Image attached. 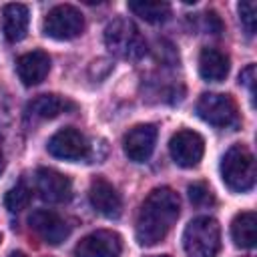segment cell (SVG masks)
Wrapping results in <instances>:
<instances>
[{
	"label": "cell",
	"instance_id": "cell-1",
	"mask_svg": "<svg viewBox=\"0 0 257 257\" xmlns=\"http://www.w3.org/2000/svg\"><path fill=\"white\" fill-rule=\"evenodd\" d=\"M179 209H181L179 195L171 187L153 189L143 201L137 215L135 237L139 245L153 247L161 243L167 237V233L173 229L179 217Z\"/></svg>",
	"mask_w": 257,
	"mask_h": 257
},
{
	"label": "cell",
	"instance_id": "cell-2",
	"mask_svg": "<svg viewBox=\"0 0 257 257\" xmlns=\"http://www.w3.org/2000/svg\"><path fill=\"white\" fill-rule=\"evenodd\" d=\"M255 157L245 145H233L221 159V179L223 183L235 191L245 193L255 187Z\"/></svg>",
	"mask_w": 257,
	"mask_h": 257
},
{
	"label": "cell",
	"instance_id": "cell-3",
	"mask_svg": "<svg viewBox=\"0 0 257 257\" xmlns=\"http://www.w3.org/2000/svg\"><path fill=\"white\" fill-rule=\"evenodd\" d=\"M183 249L189 257H217L221 249V227L213 217H197L183 231Z\"/></svg>",
	"mask_w": 257,
	"mask_h": 257
},
{
	"label": "cell",
	"instance_id": "cell-4",
	"mask_svg": "<svg viewBox=\"0 0 257 257\" xmlns=\"http://www.w3.org/2000/svg\"><path fill=\"white\" fill-rule=\"evenodd\" d=\"M106 48L124 60H139L147 54V42L139 28L128 18H114L104 28Z\"/></svg>",
	"mask_w": 257,
	"mask_h": 257
},
{
	"label": "cell",
	"instance_id": "cell-5",
	"mask_svg": "<svg viewBox=\"0 0 257 257\" xmlns=\"http://www.w3.org/2000/svg\"><path fill=\"white\" fill-rule=\"evenodd\" d=\"M197 114L217 128H235L239 124V108L235 100L221 92H203L197 100Z\"/></svg>",
	"mask_w": 257,
	"mask_h": 257
},
{
	"label": "cell",
	"instance_id": "cell-6",
	"mask_svg": "<svg viewBox=\"0 0 257 257\" xmlns=\"http://www.w3.org/2000/svg\"><path fill=\"white\" fill-rule=\"evenodd\" d=\"M42 30L48 38L54 40H72L84 30V16L72 4L54 6L42 20Z\"/></svg>",
	"mask_w": 257,
	"mask_h": 257
},
{
	"label": "cell",
	"instance_id": "cell-7",
	"mask_svg": "<svg viewBox=\"0 0 257 257\" xmlns=\"http://www.w3.org/2000/svg\"><path fill=\"white\" fill-rule=\"evenodd\" d=\"M169 153L173 161L183 169H193L199 165L205 153V141L199 133L183 128L177 131L169 141Z\"/></svg>",
	"mask_w": 257,
	"mask_h": 257
},
{
	"label": "cell",
	"instance_id": "cell-8",
	"mask_svg": "<svg viewBox=\"0 0 257 257\" xmlns=\"http://www.w3.org/2000/svg\"><path fill=\"white\" fill-rule=\"evenodd\" d=\"M122 251V237L116 231L98 229L82 237L74 247V257H118Z\"/></svg>",
	"mask_w": 257,
	"mask_h": 257
},
{
	"label": "cell",
	"instance_id": "cell-9",
	"mask_svg": "<svg viewBox=\"0 0 257 257\" xmlns=\"http://www.w3.org/2000/svg\"><path fill=\"white\" fill-rule=\"evenodd\" d=\"M48 153L56 159H62V161H82L88 157V141L86 137L72 128V126H66V128H60L58 133H54L46 145Z\"/></svg>",
	"mask_w": 257,
	"mask_h": 257
},
{
	"label": "cell",
	"instance_id": "cell-10",
	"mask_svg": "<svg viewBox=\"0 0 257 257\" xmlns=\"http://www.w3.org/2000/svg\"><path fill=\"white\" fill-rule=\"evenodd\" d=\"M28 223H30V229L48 245H60L70 235L68 223L50 209L32 211V215L28 217Z\"/></svg>",
	"mask_w": 257,
	"mask_h": 257
},
{
	"label": "cell",
	"instance_id": "cell-11",
	"mask_svg": "<svg viewBox=\"0 0 257 257\" xmlns=\"http://www.w3.org/2000/svg\"><path fill=\"white\" fill-rule=\"evenodd\" d=\"M157 137H159V131L155 124H137L133 126L124 139H122V149H124V155L133 161V163H145L149 161V157L153 155L155 151V145H157Z\"/></svg>",
	"mask_w": 257,
	"mask_h": 257
},
{
	"label": "cell",
	"instance_id": "cell-12",
	"mask_svg": "<svg viewBox=\"0 0 257 257\" xmlns=\"http://www.w3.org/2000/svg\"><path fill=\"white\" fill-rule=\"evenodd\" d=\"M88 201L94 207V211L106 219H118L122 213V199L118 191L102 177L92 179L88 187Z\"/></svg>",
	"mask_w": 257,
	"mask_h": 257
},
{
	"label": "cell",
	"instance_id": "cell-13",
	"mask_svg": "<svg viewBox=\"0 0 257 257\" xmlns=\"http://www.w3.org/2000/svg\"><path fill=\"white\" fill-rule=\"evenodd\" d=\"M36 191L46 203H64L70 199L72 185L66 175L42 167L36 171Z\"/></svg>",
	"mask_w": 257,
	"mask_h": 257
},
{
	"label": "cell",
	"instance_id": "cell-14",
	"mask_svg": "<svg viewBox=\"0 0 257 257\" xmlns=\"http://www.w3.org/2000/svg\"><path fill=\"white\" fill-rule=\"evenodd\" d=\"M50 70V56L44 50H32L16 60V72L24 86L40 84Z\"/></svg>",
	"mask_w": 257,
	"mask_h": 257
},
{
	"label": "cell",
	"instance_id": "cell-15",
	"mask_svg": "<svg viewBox=\"0 0 257 257\" xmlns=\"http://www.w3.org/2000/svg\"><path fill=\"white\" fill-rule=\"evenodd\" d=\"M28 6L10 2L2 6V32L8 42H20L28 32Z\"/></svg>",
	"mask_w": 257,
	"mask_h": 257
},
{
	"label": "cell",
	"instance_id": "cell-16",
	"mask_svg": "<svg viewBox=\"0 0 257 257\" xmlns=\"http://www.w3.org/2000/svg\"><path fill=\"white\" fill-rule=\"evenodd\" d=\"M76 104L60 94H38L34 96L28 106H26V114L30 118H38V120H46V118H54L62 112L74 110Z\"/></svg>",
	"mask_w": 257,
	"mask_h": 257
},
{
	"label": "cell",
	"instance_id": "cell-17",
	"mask_svg": "<svg viewBox=\"0 0 257 257\" xmlns=\"http://www.w3.org/2000/svg\"><path fill=\"white\" fill-rule=\"evenodd\" d=\"M199 74L207 82H221L229 74V56L219 48H203L199 54Z\"/></svg>",
	"mask_w": 257,
	"mask_h": 257
},
{
	"label": "cell",
	"instance_id": "cell-18",
	"mask_svg": "<svg viewBox=\"0 0 257 257\" xmlns=\"http://www.w3.org/2000/svg\"><path fill=\"white\" fill-rule=\"evenodd\" d=\"M233 243L241 249H251L257 243V215L253 211H243L235 215L231 223Z\"/></svg>",
	"mask_w": 257,
	"mask_h": 257
},
{
	"label": "cell",
	"instance_id": "cell-19",
	"mask_svg": "<svg viewBox=\"0 0 257 257\" xmlns=\"http://www.w3.org/2000/svg\"><path fill=\"white\" fill-rule=\"evenodd\" d=\"M128 10L151 24L165 22L171 16V6L167 2H155V0H133L128 2Z\"/></svg>",
	"mask_w": 257,
	"mask_h": 257
},
{
	"label": "cell",
	"instance_id": "cell-20",
	"mask_svg": "<svg viewBox=\"0 0 257 257\" xmlns=\"http://www.w3.org/2000/svg\"><path fill=\"white\" fill-rule=\"evenodd\" d=\"M30 199H32L30 187H28L24 181H20V183H16L14 187H10V189L6 191V195H4V205H6V209H8L10 213H20V211H24V209L30 205Z\"/></svg>",
	"mask_w": 257,
	"mask_h": 257
},
{
	"label": "cell",
	"instance_id": "cell-21",
	"mask_svg": "<svg viewBox=\"0 0 257 257\" xmlns=\"http://www.w3.org/2000/svg\"><path fill=\"white\" fill-rule=\"evenodd\" d=\"M187 193H189V199H191V203L195 207H209V205L215 203V197H213L211 189L205 183H201V181L191 183L189 189H187Z\"/></svg>",
	"mask_w": 257,
	"mask_h": 257
},
{
	"label": "cell",
	"instance_id": "cell-22",
	"mask_svg": "<svg viewBox=\"0 0 257 257\" xmlns=\"http://www.w3.org/2000/svg\"><path fill=\"white\" fill-rule=\"evenodd\" d=\"M239 16H241V24L245 26L247 34H253L255 32V22H257V6L253 0H245V2H239Z\"/></svg>",
	"mask_w": 257,
	"mask_h": 257
},
{
	"label": "cell",
	"instance_id": "cell-23",
	"mask_svg": "<svg viewBox=\"0 0 257 257\" xmlns=\"http://www.w3.org/2000/svg\"><path fill=\"white\" fill-rule=\"evenodd\" d=\"M239 80H241V84H245V86L249 88V94H251V98H253V96H255V64L245 66V68L241 70V74H239Z\"/></svg>",
	"mask_w": 257,
	"mask_h": 257
},
{
	"label": "cell",
	"instance_id": "cell-24",
	"mask_svg": "<svg viewBox=\"0 0 257 257\" xmlns=\"http://www.w3.org/2000/svg\"><path fill=\"white\" fill-rule=\"evenodd\" d=\"M205 26H207V30L213 32V34H219V32L223 30V24H221V20H219V16H217L215 12H207V14H205Z\"/></svg>",
	"mask_w": 257,
	"mask_h": 257
},
{
	"label": "cell",
	"instance_id": "cell-25",
	"mask_svg": "<svg viewBox=\"0 0 257 257\" xmlns=\"http://www.w3.org/2000/svg\"><path fill=\"white\" fill-rule=\"evenodd\" d=\"M10 257H28L26 253H22V251H12L10 253Z\"/></svg>",
	"mask_w": 257,
	"mask_h": 257
},
{
	"label": "cell",
	"instance_id": "cell-26",
	"mask_svg": "<svg viewBox=\"0 0 257 257\" xmlns=\"http://www.w3.org/2000/svg\"><path fill=\"white\" fill-rule=\"evenodd\" d=\"M4 171V157H2V153H0V173Z\"/></svg>",
	"mask_w": 257,
	"mask_h": 257
},
{
	"label": "cell",
	"instance_id": "cell-27",
	"mask_svg": "<svg viewBox=\"0 0 257 257\" xmlns=\"http://www.w3.org/2000/svg\"><path fill=\"white\" fill-rule=\"evenodd\" d=\"M155 257H171V255H155Z\"/></svg>",
	"mask_w": 257,
	"mask_h": 257
},
{
	"label": "cell",
	"instance_id": "cell-28",
	"mask_svg": "<svg viewBox=\"0 0 257 257\" xmlns=\"http://www.w3.org/2000/svg\"><path fill=\"white\" fill-rule=\"evenodd\" d=\"M0 241H2V235H0Z\"/></svg>",
	"mask_w": 257,
	"mask_h": 257
}]
</instances>
